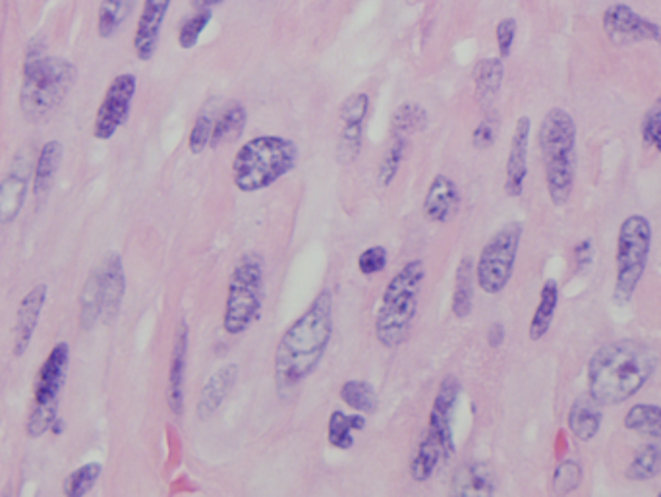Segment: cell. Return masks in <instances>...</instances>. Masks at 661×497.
Masks as SVG:
<instances>
[{"mask_svg": "<svg viewBox=\"0 0 661 497\" xmlns=\"http://www.w3.org/2000/svg\"><path fill=\"white\" fill-rule=\"evenodd\" d=\"M333 337V293L323 289L290 323L275 349V383L281 393L308 380L321 364Z\"/></svg>", "mask_w": 661, "mask_h": 497, "instance_id": "obj_1", "label": "cell"}, {"mask_svg": "<svg viewBox=\"0 0 661 497\" xmlns=\"http://www.w3.org/2000/svg\"><path fill=\"white\" fill-rule=\"evenodd\" d=\"M656 370V354L646 345L621 339L594 352L588 364V393L602 405H621L646 385Z\"/></svg>", "mask_w": 661, "mask_h": 497, "instance_id": "obj_2", "label": "cell"}, {"mask_svg": "<svg viewBox=\"0 0 661 497\" xmlns=\"http://www.w3.org/2000/svg\"><path fill=\"white\" fill-rule=\"evenodd\" d=\"M78 70L70 60L47 57L31 45L24 62V80L20 89V109L29 122H43L51 117L72 86Z\"/></svg>", "mask_w": 661, "mask_h": 497, "instance_id": "obj_3", "label": "cell"}, {"mask_svg": "<svg viewBox=\"0 0 661 497\" xmlns=\"http://www.w3.org/2000/svg\"><path fill=\"white\" fill-rule=\"evenodd\" d=\"M424 281L426 264L422 260H412L387 283L375 314V339L383 347L395 349L406 341L418 312Z\"/></svg>", "mask_w": 661, "mask_h": 497, "instance_id": "obj_4", "label": "cell"}, {"mask_svg": "<svg viewBox=\"0 0 661 497\" xmlns=\"http://www.w3.org/2000/svg\"><path fill=\"white\" fill-rule=\"evenodd\" d=\"M298 147L283 136H258L238 147L232 159V182L244 194L261 192L298 165Z\"/></svg>", "mask_w": 661, "mask_h": 497, "instance_id": "obj_5", "label": "cell"}, {"mask_svg": "<svg viewBox=\"0 0 661 497\" xmlns=\"http://www.w3.org/2000/svg\"><path fill=\"white\" fill-rule=\"evenodd\" d=\"M538 142L546 169L549 200L565 205L573 194L576 176V124L565 109H549L540 124Z\"/></svg>", "mask_w": 661, "mask_h": 497, "instance_id": "obj_6", "label": "cell"}, {"mask_svg": "<svg viewBox=\"0 0 661 497\" xmlns=\"http://www.w3.org/2000/svg\"><path fill=\"white\" fill-rule=\"evenodd\" d=\"M460 381L455 376H447L439 383L433 397L432 410L428 418V428L410 463V476L414 482H428L437 468L451 461L455 455L453 439V410L459 401Z\"/></svg>", "mask_w": 661, "mask_h": 497, "instance_id": "obj_7", "label": "cell"}, {"mask_svg": "<svg viewBox=\"0 0 661 497\" xmlns=\"http://www.w3.org/2000/svg\"><path fill=\"white\" fill-rule=\"evenodd\" d=\"M263 291V258L256 252L244 254L232 267L229 277L223 314V329L227 335H242L258 322L263 306Z\"/></svg>", "mask_w": 661, "mask_h": 497, "instance_id": "obj_8", "label": "cell"}, {"mask_svg": "<svg viewBox=\"0 0 661 497\" xmlns=\"http://www.w3.org/2000/svg\"><path fill=\"white\" fill-rule=\"evenodd\" d=\"M652 246V225L644 215H629L617 236V277L613 287V300L627 304L646 271Z\"/></svg>", "mask_w": 661, "mask_h": 497, "instance_id": "obj_9", "label": "cell"}, {"mask_svg": "<svg viewBox=\"0 0 661 497\" xmlns=\"http://www.w3.org/2000/svg\"><path fill=\"white\" fill-rule=\"evenodd\" d=\"M68 364L70 347L60 341L41 364L35 380L33 409L26 424L29 438H41L45 432H51V426L58 418V395L66 383Z\"/></svg>", "mask_w": 661, "mask_h": 497, "instance_id": "obj_10", "label": "cell"}, {"mask_svg": "<svg viewBox=\"0 0 661 497\" xmlns=\"http://www.w3.org/2000/svg\"><path fill=\"white\" fill-rule=\"evenodd\" d=\"M520 240L522 225L509 223L486 242L476 262V285L484 293L499 294L505 291L513 279Z\"/></svg>", "mask_w": 661, "mask_h": 497, "instance_id": "obj_11", "label": "cell"}, {"mask_svg": "<svg viewBox=\"0 0 661 497\" xmlns=\"http://www.w3.org/2000/svg\"><path fill=\"white\" fill-rule=\"evenodd\" d=\"M138 80L134 74H118L115 80L109 84V88L103 95V101L97 109L95 122H93V136L97 140H111L116 132L128 122L132 103L136 97Z\"/></svg>", "mask_w": 661, "mask_h": 497, "instance_id": "obj_12", "label": "cell"}, {"mask_svg": "<svg viewBox=\"0 0 661 497\" xmlns=\"http://www.w3.org/2000/svg\"><path fill=\"white\" fill-rule=\"evenodd\" d=\"M602 28L611 43L615 45H636V43H658L661 45V26L650 18L638 14L629 4L615 2L607 6L602 18Z\"/></svg>", "mask_w": 661, "mask_h": 497, "instance_id": "obj_13", "label": "cell"}, {"mask_svg": "<svg viewBox=\"0 0 661 497\" xmlns=\"http://www.w3.org/2000/svg\"><path fill=\"white\" fill-rule=\"evenodd\" d=\"M171 2L173 0H144L142 14L138 18V26H136L134 41H132L134 53L142 62L153 59L157 53L161 30H163L167 12L171 8Z\"/></svg>", "mask_w": 661, "mask_h": 497, "instance_id": "obj_14", "label": "cell"}, {"mask_svg": "<svg viewBox=\"0 0 661 497\" xmlns=\"http://www.w3.org/2000/svg\"><path fill=\"white\" fill-rule=\"evenodd\" d=\"M530 130H532V120L528 117L518 118L505 165V192L509 198H518L524 192V180L528 175Z\"/></svg>", "mask_w": 661, "mask_h": 497, "instance_id": "obj_15", "label": "cell"}, {"mask_svg": "<svg viewBox=\"0 0 661 497\" xmlns=\"http://www.w3.org/2000/svg\"><path fill=\"white\" fill-rule=\"evenodd\" d=\"M45 302H47V285H35L22 298V302L18 306V314H16V327H14L12 354L16 358H22L28 352L35 329H37V323L41 320Z\"/></svg>", "mask_w": 661, "mask_h": 497, "instance_id": "obj_16", "label": "cell"}, {"mask_svg": "<svg viewBox=\"0 0 661 497\" xmlns=\"http://www.w3.org/2000/svg\"><path fill=\"white\" fill-rule=\"evenodd\" d=\"M188 341L190 329L188 323L176 325L174 331L173 358L169 368V387H167V401L169 409L174 416H182L184 412V380H186V366H188Z\"/></svg>", "mask_w": 661, "mask_h": 497, "instance_id": "obj_17", "label": "cell"}, {"mask_svg": "<svg viewBox=\"0 0 661 497\" xmlns=\"http://www.w3.org/2000/svg\"><path fill=\"white\" fill-rule=\"evenodd\" d=\"M459 204L460 194L457 184L449 176H433L424 198V215L432 223H447L455 217Z\"/></svg>", "mask_w": 661, "mask_h": 497, "instance_id": "obj_18", "label": "cell"}, {"mask_svg": "<svg viewBox=\"0 0 661 497\" xmlns=\"http://www.w3.org/2000/svg\"><path fill=\"white\" fill-rule=\"evenodd\" d=\"M236 380H238L236 364H227V366L219 368L207 380L200 393V401H198V418L200 420H209L217 410L221 409V405L229 397Z\"/></svg>", "mask_w": 661, "mask_h": 497, "instance_id": "obj_19", "label": "cell"}, {"mask_svg": "<svg viewBox=\"0 0 661 497\" xmlns=\"http://www.w3.org/2000/svg\"><path fill=\"white\" fill-rule=\"evenodd\" d=\"M99 277L103 291V314L107 316V322H111L118 314V308L126 291L122 258L118 254H109L107 260L99 267Z\"/></svg>", "mask_w": 661, "mask_h": 497, "instance_id": "obj_20", "label": "cell"}, {"mask_svg": "<svg viewBox=\"0 0 661 497\" xmlns=\"http://www.w3.org/2000/svg\"><path fill=\"white\" fill-rule=\"evenodd\" d=\"M567 424L571 434L580 441L596 438L602 428V405L590 393L576 397L573 407L569 410Z\"/></svg>", "mask_w": 661, "mask_h": 497, "instance_id": "obj_21", "label": "cell"}, {"mask_svg": "<svg viewBox=\"0 0 661 497\" xmlns=\"http://www.w3.org/2000/svg\"><path fill=\"white\" fill-rule=\"evenodd\" d=\"M451 492L455 496H491L495 494L493 472L482 463H468L453 476Z\"/></svg>", "mask_w": 661, "mask_h": 497, "instance_id": "obj_22", "label": "cell"}, {"mask_svg": "<svg viewBox=\"0 0 661 497\" xmlns=\"http://www.w3.org/2000/svg\"><path fill=\"white\" fill-rule=\"evenodd\" d=\"M62 153H64V147L57 140H51L41 147L37 163H35V173H33V196L37 200L47 198V194L51 192V186L55 182V176H57L58 167L62 161Z\"/></svg>", "mask_w": 661, "mask_h": 497, "instance_id": "obj_23", "label": "cell"}, {"mask_svg": "<svg viewBox=\"0 0 661 497\" xmlns=\"http://www.w3.org/2000/svg\"><path fill=\"white\" fill-rule=\"evenodd\" d=\"M474 287H476V262L470 256L460 260L457 273H455V287H453V314L455 318L464 320L472 314L474 308Z\"/></svg>", "mask_w": 661, "mask_h": 497, "instance_id": "obj_24", "label": "cell"}, {"mask_svg": "<svg viewBox=\"0 0 661 497\" xmlns=\"http://www.w3.org/2000/svg\"><path fill=\"white\" fill-rule=\"evenodd\" d=\"M557 304H559V285L555 279H547L540 291V300H538V306L534 310V316L528 327L530 341H540L546 337L553 318H555Z\"/></svg>", "mask_w": 661, "mask_h": 497, "instance_id": "obj_25", "label": "cell"}, {"mask_svg": "<svg viewBox=\"0 0 661 497\" xmlns=\"http://www.w3.org/2000/svg\"><path fill=\"white\" fill-rule=\"evenodd\" d=\"M366 428V414H346L343 410H335L327 422V441L341 451H348L354 445V432H362Z\"/></svg>", "mask_w": 661, "mask_h": 497, "instance_id": "obj_26", "label": "cell"}, {"mask_svg": "<svg viewBox=\"0 0 661 497\" xmlns=\"http://www.w3.org/2000/svg\"><path fill=\"white\" fill-rule=\"evenodd\" d=\"M505 68L501 57H491L478 62L474 70V86H476V99L480 105H489L503 84Z\"/></svg>", "mask_w": 661, "mask_h": 497, "instance_id": "obj_27", "label": "cell"}, {"mask_svg": "<svg viewBox=\"0 0 661 497\" xmlns=\"http://www.w3.org/2000/svg\"><path fill=\"white\" fill-rule=\"evenodd\" d=\"M28 194V176L12 175L6 176L0 182V223H12Z\"/></svg>", "mask_w": 661, "mask_h": 497, "instance_id": "obj_28", "label": "cell"}, {"mask_svg": "<svg viewBox=\"0 0 661 497\" xmlns=\"http://www.w3.org/2000/svg\"><path fill=\"white\" fill-rule=\"evenodd\" d=\"M138 0H101L97 12V33L101 39L113 37L132 16Z\"/></svg>", "mask_w": 661, "mask_h": 497, "instance_id": "obj_29", "label": "cell"}, {"mask_svg": "<svg viewBox=\"0 0 661 497\" xmlns=\"http://www.w3.org/2000/svg\"><path fill=\"white\" fill-rule=\"evenodd\" d=\"M661 474V439L638 447L625 476L633 482H646Z\"/></svg>", "mask_w": 661, "mask_h": 497, "instance_id": "obj_30", "label": "cell"}, {"mask_svg": "<svg viewBox=\"0 0 661 497\" xmlns=\"http://www.w3.org/2000/svg\"><path fill=\"white\" fill-rule=\"evenodd\" d=\"M625 428L642 438L661 439V407L633 405L625 414Z\"/></svg>", "mask_w": 661, "mask_h": 497, "instance_id": "obj_31", "label": "cell"}, {"mask_svg": "<svg viewBox=\"0 0 661 497\" xmlns=\"http://www.w3.org/2000/svg\"><path fill=\"white\" fill-rule=\"evenodd\" d=\"M246 120H248L246 109L240 103L227 107L213 124V136H211V146L209 147L223 146L227 142L240 138L244 132Z\"/></svg>", "mask_w": 661, "mask_h": 497, "instance_id": "obj_32", "label": "cell"}, {"mask_svg": "<svg viewBox=\"0 0 661 497\" xmlns=\"http://www.w3.org/2000/svg\"><path fill=\"white\" fill-rule=\"evenodd\" d=\"M428 126V111L418 103H403L391 117L393 136L410 138Z\"/></svg>", "mask_w": 661, "mask_h": 497, "instance_id": "obj_33", "label": "cell"}, {"mask_svg": "<svg viewBox=\"0 0 661 497\" xmlns=\"http://www.w3.org/2000/svg\"><path fill=\"white\" fill-rule=\"evenodd\" d=\"M341 399L348 407L360 414H372L377 410L379 399L372 383L362 380H350L341 387Z\"/></svg>", "mask_w": 661, "mask_h": 497, "instance_id": "obj_34", "label": "cell"}, {"mask_svg": "<svg viewBox=\"0 0 661 497\" xmlns=\"http://www.w3.org/2000/svg\"><path fill=\"white\" fill-rule=\"evenodd\" d=\"M408 149V138L403 136H393L391 144L385 149L381 163H379V173H377V182L383 188H389L395 178L399 175V169L403 165L404 155Z\"/></svg>", "mask_w": 661, "mask_h": 497, "instance_id": "obj_35", "label": "cell"}, {"mask_svg": "<svg viewBox=\"0 0 661 497\" xmlns=\"http://www.w3.org/2000/svg\"><path fill=\"white\" fill-rule=\"evenodd\" d=\"M80 306H82L80 320H82V325L86 329L93 327L95 322L99 320V316H103V291H101L99 269L89 275V279H87L86 285H84V291H82Z\"/></svg>", "mask_w": 661, "mask_h": 497, "instance_id": "obj_36", "label": "cell"}, {"mask_svg": "<svg viewBox=\"0 0 661 497\" xmlns=\"http://www.w3.org/2000/svg\"><path fill=\"white\" fill-rule=\"evenodd\" d=\"M101 476V465L99 463H86L84 467L74 470L64 480V496L84 497L95 488L97 480Z\"/></svg>", "mask_w": 661, "mask_h": 497, "instance_id": "obj_37", "label": "cell"}, {"mask_svg": "<svg viewBox=\"0 0 661 497\" xmlns=\"http://www.w3.org/2000/svg\"><path fill=\"white\" fill-rule=\"evenodd\" d=\"M362 132H364V124L343 122L337 142V159L341 165H350L358 159L362 151Z\"/></svg>", "mask_w": 661, "mask_h": 497, "instance_id": "obj_38", "label": "cell"}, {"mask_svg": "<svg viewBox=\"0 0 661 497\" xmlns=\"http://www.w3.org/2000/svg\"><path fill=\"white\" fill-rule=\"evenodd\" d=\"M582 482V467L575 459H567L559 463L553 472V492L557 496H567L575 492Z\"/></svg>", "mask_w": 661, "mask_h": 497, "instance_id": "obj_39", "label": "cell"}, {"mask_svg": "<svg viewBox=\"0 0 661 497\" xmlns=\"http://www.w3.org/2000/svg\"><path fill=\"white\" fill-rule=\"evenodd\" d=\"M209 20H211V10H196L194 16L186 18L184 24L180 26V31H178L180 49H184V51L194 49L200 41L203 30L207 28Z\"/></svg>", "mask_w": 661, "mask_h": 497, "instance_id": "obj_40", "label": "cell"}, {"mask_svg": "<svg viewBox=\"0 0 661 497\" xmlns=\"http://www.w3.org/2000/svg\"><path fill=\"white\" fill-rule=\"evenodd\" d=\"M213 124L215 120L209 115H200L196 118L190 136H188V149L192 155H202L207 147L211 146V136H213Z\"/></svg>", "mask_w": 661, "mask_h": 497, "instance_id": "obj_41", "label": "cell"}, {"mask_svg": "<svg viewBox=\"0 0 661 497\" xmlns=\"http://www.w3.org/2000/svg\"><path fill=\"white\" fill-rule=\"evenodd\" d=\"M370 111V97L368 93H354L346 97L339 109V117L343 122H352V124H364Z\"/></svg>", "mask_w": 661, "mask_h": 497, "instance_id": "obj_42", "label": "cell"}, {"mask_svg": "<svg viewBox=\"0 0 661 497\" xmlns=\"http://www.w3.org/2000/svg\"><path fill=\"white\" fill-rule=\"evenodd\" d=\"M387 262H389V254L383 246H370L358 256V271L366 277H372L385 271Z\"/></svg>", "mask_w": 661, "mask_h": 497, "instance_id": "obj_43", "label": "cell"}, {"mask_svg": "<svg viewBox=\"0 0 661 497\" xmlns=\"http://www.w3.org/2000/svg\"><path fill=\"white\" fill-rule=\"evenodd\" d=\"M642 140L646 146L654 147L661 153V101L656 103L642 122Z\"/></svg>", "mask_w": 661, "mask_h": 497, "instance_id": "obj_44", "label": "cell"}, {"mask_svg": "<svg viewBox=\"0 0 661 497\" xmlns=\"http://www.w3.org/2000/svg\"><path fill=\"white\" fill-rule=\"evenodd\" d=\"M515 37H517V20L503 18L495 28V41H497V51H499L501 59H507L511 55Z\"/></svg>", "mask_w": 661, "mask_h": 497, "instance_id": "obj_45", "label": "cell"}, {"mask_svg": "<svg viewBox=\"0 0 661 497\" xmlns=\"http://www.w3.org/2000/svg\"><path fill=\"white\" fill-rule=\"evenodd\" d=\"M495 138H497V122L493 118H486L474 128L472 146L480 151H486L495 144Z\"/></svg>", "mask_w": 661, "mask_h": 497, "instance_id": "obj_46", "label": "cell"}, {"mask_svg": "<svg viewBox=\"0 0 661 497\" xmlns=\"http://www.w3.org/2000/svg\"><path fill=\"white\" fill-rule=\"evenodd\" d=\"M505 341V327L503 323H491L488 329V343L491 349L501 347Z\"/></svg>", "mask_w": 661, "mask_h": 497, "instance_id": "obj_47", "label": "cell"}, {"mask_svg": "<svg viewBox=\"0 0 661 497\" xmlns=\"http://www.w3.org/2000/svg\"><path fill=\"white\" fill-rule=\"evenodd\" d=\"M576 262L580 267L590 264L592 262V242L590 240H584L576 246L575 250Z\"/></svg>", "mask_w": 661, "mask_h": 497, "instance_id": "obj_48", "label": "cell"}, {"mask_svg": "<svg viewBox=\"0 0 661 497\" xmlns=\"http://www.w3.org/2000/svg\"><path fill=\"white\" fill-rule=\"evenodd\" d=\"M190 2L196 10H211V8L219 6L223 0H190Z\"/></svg>", "mask_w": 661, "mask_h": 497, "instance_id": "obj_49", "label": "cell"}, {"mask_svg": "<svg viewBox=\"0 0 661 497\" xmlns=\"http://www.w3.org/2000/svg\"><path fill=\"white\" fill-rule=\"evenodd\" d=\"M51 432L55 434V436H62V432H64V420L58 416L57 420L53 422V426H51Z\"/></svg>", "mask_w": 661, "mask_h": 497, "instance_id": "obj_50", "label": "cell"}, {"mask_svg": "<svg viewBox=\"0 0 661 497\" xmlns=\"http://www.w3.org/2000/svg\"><path fill=\"white\" fill-rule=\"evenodd\" d=\"M47 2H53V0H47Z\"/></svg>", "mask_w": 661, "mask_h": 497, "instance_id": "obj_51", "label": "cell"}, {"mask_svg": "<svg viewBox=\"0 0 661 497\" xmlns=\"http://www.w3.org/2000/svg\"><path fill=\"white\" fill-rule=\"evenodd\" d=\"M660 496H661V490H660Z\"/></svg>", "mask_w": 661, "mask_h": 497, "instance_id": "obj_52", "label": "cell"}]
</instances>
